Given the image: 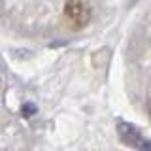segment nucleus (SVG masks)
Here are the masks:
<instances>
[{
  "mask_svg": "<svg viewBox=\"0 0 151 151\" xmlns=\"http://www.w3.org/2000/svg\"><path fill=\"white\" fill-rule=\"evenodd\" d=\"M34 111H36V108L32 106V104H25V108H23V113H25V115H32Z\"/></svg>",
  "mask_w": 151,
  "mask_h": 151,
  "instance_id": "3",
  "label": "nucleus"
},
{
  "mask_svg": "<svg viewBox=\"0 0 151 151\" xmlns=\"http://www.w3.org/2000/svg\"><path fill=\"white\" fill-rule=\"evenodd\" d=\"M64 15L76 28H81L91 21L93 6L89 0H68L64 4Z\"/></svg>",
  "mask_w": 151,
  "mask_h": 151,
  "instance_id": "1",
  "label": "nucleus"
},
{
  "mask_svg": "<svg viewBox=\"0 0 151 151\" xmlns=\"http://www.w3.org/2000/svg\"><path fill=\"white\" fill-rule=\"evenodd\" d=\"M117 130H119L121 140L125 142L127 145L136 147L138 151H151V140H147L145 136H142V132L136 129L134 125L121 121L119 125H117Z\"/></svg>",
  "mask_w": 151,
  "mask_h": 151,
  "instance_id": "2",
  "label": "nucleus"
}]
</instances>
